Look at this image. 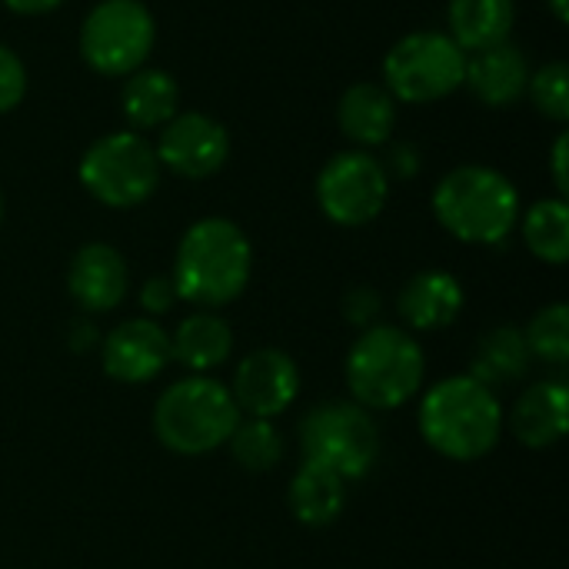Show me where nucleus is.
Here are the masks:
<instances>
[{"label": "nucleus", "instance_id": "f257e3e1", "mask_svg": "<svg viewBox=\"0 0 569 569\" xmlns=\"http://www.w3.org/2000/svg\"><path fill=\"white\" fill-rule=\"evenodd\" d=\"M250 273V237L227 217H203L180 237L170 280L180 300L200 310H220L247 290Z\"/></svg>", "mask_w": 569, "mask_h": 569}, {"label": "nucleus", "instance_id": "f03ea898", "mask_svg": "<svg viewBox=\"0 0 569 569\" xmlns=\"http://www.w3.org/2000/svg\"><path fill=\"white\" fill-rule=\"evenodd\" d=\"M433 217L460 243L497 247L520 223V190L493 167L463 163L437 183Z\"/></svg>", "mask_w": 569, "mask_h": 569}, {"label": "nucleus", "instance_id": "7ed1b4c3", "mask_svg": "<svg viewBox=\"0 0 569 569\" xmlns=\"http://www.w3.org/2000/svg\"><path fill=\"white\" fill-rule=\"evenodd\" d=\"M420 433L440 457L473 463L500 443L503 407L497 393L470 373L447 377L420 403Z\"/></svg>", "mask_w": 569, "mask_h": 569}, {"label": "nucleus", "instance_id": "20e7f679", "mask_svg": "<svg viewBox=\"0 0 569 569\" xmlns=\"http://www.w3.org/2000/svg\"><path fill=\"white\" fill-rule=\"evenodd\" d=\"M347 387L363 410H397L423 383V347L410 330L373 323L347 353Z\"/></svg>", "mask_w": 569, "mask_h": 569}, {"label": "nucleus", "instance_id": "39448f33", "mask_svg": "<svg viewBox=\"0 0 569 569\" xmlns=\"http://www.w3.org/2000/svg\"><path fill=\"white\" fill-rule=\"evenodd\" d=\"M243 413L237 410L230 387L213 377H183L170 383L153 407L157 440L180 457H203L220 450Z\"/></svg>", "mask_w": 569, "mask_h": 569}, {"label": "nucleus", "instance_id": "423d86ee", "mask_svg": "<svg viewBox=\"0 0 569 569\" xmlns=\"http://www.w3.org/2000/svg\"><path fill=\"white\" fill-rule=\"evenodd\" d=\"M160 160L153 143L137 130H113L97 137L77 167L80 187L110 210H133L160 187Z\"/></svg>", "mask_w": 569, "mask_h": 569}, {"label": "nucleus", "instance_id": "0eeeda50", "mask_svg": "<svg viewBox=\"0 0 569 569\" xmlns=\"http://www.w3.org/2000/svg\"><path fill=\"white\" fill-rule=\"evenodd\" d=\"M300 450L310 467L330 470L340 480H363L380 460V430L360 403L333 400L303 417Z\"/></svg>", "mask_w": 569, "mask_h": 569}, {"label": "nucleus", "instance_id": "6e6552de", "mask_svg": "<svg viewBox=\"0 0 569 569\" xmlns=\"http://www.w3.org/2000/svg\"><path fill=\"white\" fill-rule=\"evenodd\" d=\"M467 53L440 30H413L383 57V87L397 103H437L463 87Z\"/></svg>", "mask_w": 569, "mask_h": 569}, {"label": "nucleus", "instance_id": "1a4fd4ad", "mask_svg": "<svg viewBox=\"0 0 569 569\" xmlns=\"http://www.w3.org/2000/svg\"><path fill=\"white\" fill-rule=\"evenodd\" d=\"M157 43V20L143 0H100L80 23V57L100 77H127L147 67Z\"/></svg>", "mask_w": 569, "mask_h": 569}, {"label": "nucleus", "instance_id": "9d476101", "mask_svg": "<svg viewBox=\"0 0 569 569\" xmlns=\"http://www.w3.org/2000/svg\"><path fill=\"white\" fill-rule=\"evenodd\" d=\"M317 207L337 227L373 223L390 200V177L370 150H340L317 173Z\"/></svg>", "mask_w": 569, "mask_h": 569}, {"label": "nucleus", "instance_id": "9b49d317", "mask_svg": "<svg viewBox=\"0 0 569 569\" xmlns=\"http://www.w3.org/2000/svg\"><path fill=\"white\" fill-rule=\"evenodd\" d=\"M153 153L160 160V170H170L183 180H207L220 173L230 160V133L217 117L183 110L160 127Z\"/></svg>", "mask_w": 569, "mask_h": 569}, {"label": "nucleus", "instance_id": "f8f14e48", "mask_svg": "<svg viewBox=\"0 0 569 569\" xmlns=\"http://www.w3.org/2000/svg\"><path fill=\"white\" fill-rule=\"evenodd\" d=\"M297 393H300V370L293 357L277 347H263L243 357L230 387L237 410L257 420L280 417L297 400Z\"/></svg>", "mask_w": 569, "mask_h": 569}, {"label": "nucleus", "instance_id": "ddd939ff", "mask_svg": "<svg viewBox=\"0 0 569 569\" xmlns=\"http://www.w3.org/2000/svg\"><path fill=\"white\" fill-rule=\"evenodd\" d=\"M170 360V333L150 317L123 320L103 337L100 347L103 373L117 383H147L160 377Z\"/></svg>", "mask_w": 569, "mask_h": 569}, {"label": "nucleus", "instance_id": "4468645a", "mask_svg": "<svg viewBox=\"0 0 569 569\" xmlns=\"http://www.w3.org/2000/svg\"><path fill=\"white\" fill-rule=\"evenodd\" d=\"M130 287L127 260L110 243H83L67 267V290L83 313H107L123 303Z\"/></svg>", "mask_w": 569, "mask_h": 569}, {"label": "nucleus", "instance_id": "2eb2a0df", "mask_svg": "<svg viewBox=\"0 0 569 569\" xmlns=\"http://www.w3.org/2000/svg\"><path fill=\"white\" fill-rule=\"evenodd\" d=\"M527 83H530V60L517 43L503 40L487 50L467 53L463 87L483 107H493V110L513 107L527 93Z\"/></svg>", "mask_w": 569, "mask_h": 569}, {"label": "nucleus", "instance_id": "dca6fc26", "mask_svg": "<svg viewBox=\"0 0 569 569\" xmlns=\"http://www.w3.org/2000/svg\"><path fill=\"white\" fill-rule=\"evenodd\" d=\"M463 303H467V293L450 270H420L403 283L397 297V310L407 320V327L423 330V333L447 330L450 323H457V317L463 313Z\"/></svg>", "mask_w": 569, "mask_h": 569}, {"label": "nucleus", "instance_id": "f3484780", "mask_svg": "<svg viewBox=\"0 0 569 569\" xmlns=\"http://www.w3.org/2000/svg\"><path fill=\"white\" fill-rule=\"evenodd\" d=\"M337 123L340 133L357 147V150H373L390 143L393 127H397V100L383 83L360 80L350 83L337 103Z\"/></svg>", "mask_w": 569, "mask_h": 569}, {"label": "nucleus", "instance_id": "a211bd4d", "mask_svg": "<svg viewBox=\"0 0 569 569\" xmlns=\"http://www.w3.org/2000/svg\"><path fill=\"white\" fill-rule=\"evenodd\" d=\"M510 427L517 440L530 450H547L560 443L569 430V390L563 380H543L523 390L513 407Z\"/></svg>", "mask_w": 569, "mask_h": 569}, {"label": "nucleus", "instance_id": "6ab92c4d", "mask_svg": "<svg viewBox=\"0 0 569 569\" xmlns=\"http://www.w3.org/2000/svg\"><path fill=\"white\" fill-rule=\"evenodd\" d=\"M120 113L130 130H160L180 113V87L160 67H140L120 83Z\"/></svg>", "mask_w": 569, "mask_h": 569}, {"label": "nucleus", "instance_id": "aec40b11", "mask_svg": "<svg viewBox=\"0 0 569 569\" xmlns=\"http://www.w3.org/2000/svg\"><path fill=\"white\" fill-rule=\"evenodd\" d=\"M447 23H450V40L463 53L487 50L493 43L510 40L513 23H517V3L513 0H450Z\"/></svg>", "mask_w": 569, "mask_h": 569}, {"label": "nucleus", "instance_id": "412c9836", "mask_svg": "<svg viewBox=\"0 0 569 569\" xmlns=\"http://www.w3.org/2000/svg\"><path fill=\"white\" fill-rule=\"evenodd\" d=\"M170 353L193 373L217 370L233 353V330L213 310H200L177 327V333L170 337Z\"/></svg>", "mask_w": 569, "mask_h": 569}, {"label": "nucleus", "instance_id": "4be33fe9", "mask_svg": "<svg viewBox=\"0 0 569 569\" xmlns=\"http://www.w3.org/2000/svg\"><path fill=\"white\" fill-rule=\"evenodd\" d=\"M287 500H290V513L303 523V527H330L343 517L347 510V480H340L330 470L310 467L303 463L290 487H287Z\"/></svg>", "mask_w": 569, "mask_h": 569}, {"label": "nucleus", "instance_id": "5701e85b", "mask_svg": "<svg viewBox=\"0 0 569 569\" xmlns=\"http://www.w3.org/2000/svg\"><path fill=\"white\" fill-rule=\"evenodd\" d=\"M530 363H533V357H530L523 330L513 323H503V327H493L490 333L480 337L470 377L493 390V387H507L513 380H523Z\"/></svg>", "mask_w": 569, "mask_h": 569}, {"label": "nucleus", "instance_id": "b1692460", "mask_svg": "<svg viewBox=\"0 0 569 569\" xmlns=\"http://www.w3.org/2000/svg\"><path fill=\"white\" fill-rule=\"evenodd\" d=\"M520 233L527 250L550 263L563 267L569 260V207L563 197L537 200L527 213H520Z\"/></svg>", "mask_w": 569, "mask_h": 569}, {"label": "nucleus", "instance_id": "393cba45", "mask_svg": "<svg viewBox=\"0 0 569 569\" xmlns=\"http://www.w3.org/2000/svg\"><path fill=\"white\" fill-rule=\"evenodd\" d=\"M227 443H230L237 467L247 473H267L283 457V440H280V430L273 427V420H257V417L240 420Z\"/></svg>", "mask_w": 569, "mask_h": 569}, {"label": "nucleus", "instance_id": "a878e982", "mask_svg": "<svg viewBox=\"0 0 569 569\" xmlns=\"http://www.w3.org/2000/svg\"><path fill=\"white\" fill-rule=\"evenodd\" d=\"M530 357L550 363V367H567L569 363V307L567 303H550L543 307L530 327L523 330Z\"/></svg>", "mask_w": 569, "mask_h": 569}, {"label": "nucleus", "instance_id": "bb28decb", "mask_svg": "<svg viewBox=\"0 0 569 569\" xmlns=\"http://www.w3.org/2000/svg\"><path fill=\"white\" fill-rule=\"evenodd\" d=\"M527 97L537 113H543L553 123L569 120V67L563 60H550L540 70H530Z\"/></svg>", "mask_w": 569, "mask_h": 569}, {"label": "nucleus", "instance_id": "cd10ccee", "mask_svg": "<svg viewBox=\"0 0 569 569\" xmlns=\"http://www.w3.org/2000/svg\"><path fill=\"white\" fill-rule=\"evenodd\" d=\"M23 97H27V67L7 43H0V117L17 110Z\"/></svg>", "mask_w": 569, "mask_h": 569}, {"label": "nucleus", "instance_id": "c85d7f7f", "mask_svg": "<svg viewBox=\"0 0 569 569\" xmlns=\"http://www.w3.org/2000/svg\"><path fill=\"white\" fill-rule=\"evenodd\" d=\"M340 307H343V317H347V323H350V327L367 330V327H373V323H377L383 300H380V293H377L373 287H350Z\"/></svg>", "mask_w": 569, "mask_h": 569}, {"label": "nucleus", "instance_id": "c756f323", "mask_svg": "<svg viewBox=\"0 0 569 569\" xmlns=\"http://www.w3.org/2000/svg\"><path fill=\"white\" fill-rule=\"evenodd\" d=\"M180 293L170 280V273H153L150 280H143L140 287V307L150 313V317H160V313H170L177 307Z\"/></svg>", "mask_w": 569, "mask_h": 569}, {"label": "nucleus", "instance_id": "7c9ffc66", "mask_svg": "<svg viewBox=\"0 0 569 569\" xmlns=\"http://www.w3.org/2000/svg\"><path fill=\"white\" fill-rule=\"evenodd\" d=\"M380 163H383L390 180H413L423 170V157H420L417 143H393Z\"/></svg>", "mask_w": 569, "mask_h": 569}, {"label": "nucleus", "instance_id": "2f4dec72", "mask_svg": "<svg viewBox=\"0 0 569 569\" xmlns=\"http://www.w3.org/2000/svg\"><path fill=\"white\" fill-rule=\"evenodd\" d=\"M567 160H569V137L560 133L553 140V150H550V170H553V187H557V197L567 200L569 193V173H567Z\"/></svg>", "mask_w": 569, "mask_h": 569}, {"label": "nucleus", "instance_id": "473e14b6", "mask_svg": "<svg viewBox=\"0 0 569 569\" xmlns=\"http://www.w3.org/2000/svg\"><path fill=\"white\" fill-rule=\"evenodd\" d=\"M0 3L20 17H43V13H53L57 7H63V0H0Z\"/></svg>", "mask_w": 569, "mask_h": 569}, {"label": "nucleus", "instance_id": "72a5a7b5", "mask_svg": "<svg viewBox=\"0 0 569 569\" xmlns=\"http://www.w3.org/2000/svg\"><path fill=\"white\" fill-rule=\"evenodd\" d=\"M70 343H73V350H87V347H93L97 343V327H90V323H73V330H70Z\"/></svg>", "mask_w": 569, "mask_h": 569}, {"label": "nucleus", "instance_id": "f704fd0d", "mask_svg": "<svg viewBox=\"0 0 569 569\" xmlns=\"http://www.w3.org/2000/svg\"><path fill=\"white\" fill-rule=\"evenodd\" d=\"M550 13L557 17V23H567L569 20V0H547Z\"/></svg>", "mask_w": 569, "mask_h": 569}, {"label": "nucleus", "instance_id": "c9c22d12", "mask_svg": "<svg viewBox=\"0 0 569 569\" xmlns=\"http://www.w3.org/2000/svg\"><path fill=\"white\" fill-rule=\"evenodd\" d=\"M0 223H3V193H0Z\"/></svg>", "mask_w": 569, "mask_h": 569}]
</instances>
